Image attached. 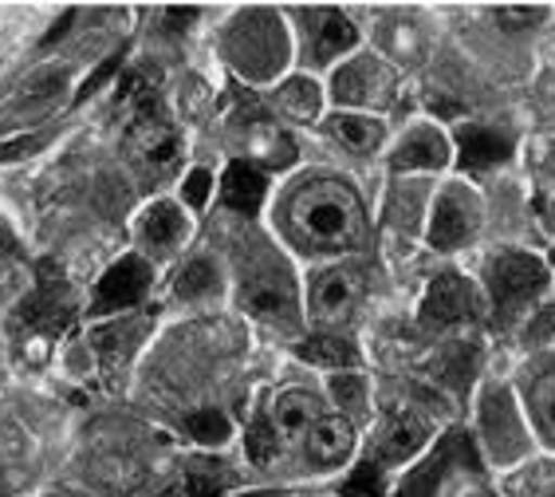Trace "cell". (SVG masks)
<instances>
[{
  "mask_svg": "<svg viewBox=\"0 0 555 497\" xmlns=\"http://www.w3.org/2000/svg\"><path fill=\"white\" fill-rule=\"evenodd\" d=\"M284 226L296 245L315 253H347L363 241L366 209L339 178H308L284 202Z\"/></svg>",
  "mask_w": 555,
  "mask_h": 497,
  "instance_id": "cell-1",
  "label": "cell"
},
{
  "mask_svg": "<svg viewBox=\"0 0 555 497\" xmlns=\"http://www.w3.org/2000/svg\"><path fill=\"white\" fill-rule=\"evenodd\" d=\"M296 52L292 28L284 12L245 9L233 12L221 28V55L245 84H272L288 76V60Z\"/></svg>",
  "mask_w": 555,
  "mask_h": 497,
  "instance_id": "cell-2",
  "label": "cell"
},
{
  "mask_svg": "<svg viewBox=\"0 0 555 497\" xmlns=\"http://www.w3.org/2000/svg\"><path fill=\"white\" fill-rule=\"evenodd\" d=\"M75 91V67L67 60H43L0 103V135H24L52 119Z\"/></svg>",
  "mask_w": 555,
  "mask_h": 497,
  "instance_id": "cell-3",
  "label": "cell"
},
{
  "mask_svg": "<svg viewBox=\"0 0 555 497\" xmlns=\"http://www.w3.org/2000/svg\"><path fill=\"white\" fill-rule=\"evenodd\" d=\"M547 289V265L524 248H501L485 260V296L504 320H516Z\"/></svg>",
  "mask_w": 555,
  "mask_h": 497,
  "instance_id": "cell-4",
  "label": "cell"
},
{
  "mask_svg": "<svg viewBox=\"0 0 555 497\" xmlns=\"http://www.w3.org/2000/svg\"><path fill=\"white\" fill-rule=\"evenodd\" d=\"M398 79L395 67L386 64L383 55L374 52H354L343 64L332 67V84H327V99H335L339 111H363V115H378L395 103Z\"/></svg>",
  "mask_w": 555,
  "mask_h": 497,
  "instance_id": "cell-5",
  "label": "cell"
},
{
  "mask_svg": "<svg viewBox=\"0 0 555 497\" xmlns=\"http://www.w3.org/2000/svg\"><path fill=\"white\" fill-rule=\"evenodd\" d=\"M236 301L245 313L268 324H292L299 313L296 284H292L288 269L280 260L264 257V253H248L241 257V272H236Z\"/></svg>",
  "mask_w": 555,
  "mask_h": 497,
  "instance_id": "cell-6",
  "label": "cell"
},
{
  "mask_svg": "<svg viewBox=\"0 0 555 497\" xmlns=\"http://www.w3.org/2000/svg\"><path fill=\"white\" fill-rule=\"evenodd\" d=\"M485 226L481 194L469 182H446L429 202L426 214V241L438 253H457L469 241H477Z\"/></svg>",
  "mask_w": 555,
  "mask_h": 497,
  "instance_id": "cell-7",
  "label": "cell"
},
{
  "mask_svg": "<svg viewBox=\"0 0 555 497\" xmlns=\"http://www.w3.org/2000/svg\"><path fill=\"white\" fill-rule=\"evenodd\" d=\"M292 43H296L299 60L308 67H335L347 55L359 52V33L354 24L335 9H296L288 12Z\"/></svg>",
  "mask_w": 555,
  "mask_h": 497,
  "instance_id": "cell-8",
  "label": "cell"
},
{
  "mask_svg": "<svg viewBox=\"0 0 555 497\" xmlns=\"http://www.w3.org/2000/svg\"><path fill=\"white\" fill-rule=\"evenodd\" d=\"M477 466H481L477 443L465 431H453L422 462H414V470L402 477V486L395 489V497H438L453 482L457 470H477Z\"/></svg>",
  "mask_w": 555,
  "mask_h": 497,
  "instance_id": "cell-9",
  "label": "cell"
},
{
  "mask_svg": "<svg viewBox=\"0 0 555 497\" xmlns=\"http://www.w3.org/2000/svg\"><path fill=\"white\" fill-rule=\"evenodd\" d=\"M190 209L182 206V202H173V197H154V202H146V206L134 214V226H130V233H134V245H139V257H146L150 265L154 260H170L178 257L185 248V241H190Z\"/></svg>",
  "mask_w": 555,
  "mask_h": 497,
  "instance_id": "cell-10",
  "label": "cell"
},
{
  "mask_svg": "<svg viewBox=\"0 0 555 497\" xmlns=\"http://www.w3.org/2000/svg\"><path fill=\"white\" fill-rule=\"evenodd\" d=\"M477 438L496 462H516L524 455V446H528V422H524L520 407L508 391H485L481 395V431Z\"/></svg>",
  "mask_w": 555,
  "mask_h": 497,
  "instance_id": "cell-11",
  "label": "cell"
},
{
  "mask_svg": "<svg viewBox=\"0 0 555 497\" xmlns=\"http://www.w3.org/2000/svg\"><path fill=\"white\" fill-rule=\"evenodd\" d=\"M363 301V277L351 265H327L311 277L308 289V316L323 328H339L351 320V313Z\"/></svg>",
  "mask_w": 555,
  "mask_h": 497,
  "instance_id": "cell-12",
  "label": "cell"
},
{
  "mask_svg": "<svg viewBox=\"0 0 555 497\" xmlns=\"http://www.w3.org/2000/svg\"><path fill=\"white\" fill-rule=\"evenodd\" d=\"M485 313V296L481 289L461 277V272H438L429 281L426 296H422V324L429 328H453V324H469Z\"/></svg>",
  "mask_w": 555,
  "mask_h": 497,
  "instance_id": "cell-13",
  "label": "cell"
},
{
  "mask_svg": "<svg viewBox=\"0 0 555 497\" xmlns=\"http://www.w3.org/2000/svg\"><path fill=\"white\" fill-rule=\"evenodd\" d=\"M453 139H449L446 130L438 123H414L406 127L402 135L395 139L390 146V170L395 174H438L453 163Z\"/></svg>",
  "mask_w": 555,
  "mask_h": 497,
  "instance_id": "cell-14",
  "label": "cell"
},
{
  "mask_svg": "<svg viewBox=\"0 0 555 497\" xmlns=\"http://www.w3.org/2000/svg\"><path fill=\"white\" fill-rule=\"evenodd\" d=\"M150 284H154V265L139 253H130V257L115 260L107 272H103V281L95 289V301H91V313L95 316H118V313H130V308H139L146 301Z\"/></svg>",
  "mask_w": 555,
  "mask_h": 497,
  "instance_id": "cell-15",
  "label": "cell"
},
{
  "mask_svg": "<svg viewBox=\"0 0 555 497\" xmlns=\"http://www.w3.org/2000/svg\"><path fill=\"white\" fill-rule=\"evenodd\" d=\"M354 438H359V434H354L351 419H343V415H320L299 443H304V458H308L315 470H335V466L351 462Z\"/></svg>",
  "mask_w": 555,
  "mask_h": 497,
  "instance_id": "cell-16",
  "label": "cell"
},
{
  "mask_svg": "<svg viewBox=\"0 0 555 497\" xmlns=\"http://www.w3.org/2000/svg\"><path fill=\"white\" fill-rule=\"evenodd\" d=\"M320 415H327L323 411V403L311 395V391H304V387H288V391H280L276 399L268 403V411H264V419H268V426H272V434L280 438V446L284 443H292V438H304L308 434V426Z\"/></svg>",
  "mask_w": 555,
  "mask_h": 497,
  "instance_id": "cell-17",
  "label": "cell"
},
{
  "mask_svg": "<svg viewBox=\"0 0 555 497\" xmlns=\"http://www.w3.org/2000/svg\"><path fill=\"white\" fill-rule=\"evenodd\" d=\"M429 438V422L417 411H398L386 419L383 434H378V458L374 466H402L414 455H422V446Z\"/></svg>",
  "mask_w": 555,
  "mask_h": 497,
  "instance_id": "cell-18",
  "label": "cell"
},
{
  "mask_svg": "<svg viewBox=\"0 0 555 497\" xmlns=\"http://www.w3.org/2000/svg\"><path fill=\"white\" fill-rule=\"evenodd\" d=\"M130 142H134V151L146 166L154 170H170L178 163V135L166 119H162L154 107H142L130 123Z\"/></svg>",
  "mask_w": 555,
  "mask_h": 497,
  "instance_id": "cell-19",
  "label": "cell"
},
{
  "mask_svg": "<svg viewBox=\"0 0 555 497\" xmlns=\"http://www.w3.org/2000/svg\"><path fill=\"white\" fill-rule=\"evenodd\" d=\"M323 130L335 146L351 154H374L383 151L386 142V123L378 115H363V111H335L323 119Z\"/></svg>",
  "mask_w": 555,
  "mask_h": 497,
  "instance_id": "cell-20",
  "label": "cell"
},
{
  "mask_svg": "<svg viewBox=\"0 0 555 497\" xmlns=\"http://www.w3.org/2000/svg\"><path fill=\"white\" fill-rule=\"evenodd\" d=\"M217 194H221L224 209L253 217V214H260V206L268 202V174L260 170L257 163H233L221 174Z\"/></svg>",
  "mask_w": 555,
  "mask_h": 497,
  "instance_id": "cell-21",
  "label": "cell"
},
{
  "mask_svg": "<svg viewBox=\"0 0 555 497\" xmlns=\"http://www.w3.org/2000/svg\"><path fill=\"white\" fill-rule=\"evenodd\" d=\"M272 103L280 107V115H288L296 123H315L323 115V103H327V91L320 87V79L304 76H284L272 87Z\"/></svg>",
  "mask_w": 555,
  "mask_h": 497,
  "instance_id": "cell-22",
  "label": "cell"
},
{
  "mask_svg": "<svg viewBox=\"0 0 555 497\" xmlns=\"http://www.w3.org/2000/svg\"><path fill=\"white\" fill-rule=\"evenodd\" d=\"M224 289V277L217 269V260L209 257H190L173 277V296L182 304H209L217 301Z\"/></svg>",
  "mask_w": 555,
  "mask_h": 497,
  "instance_id": "cell-23",
  "label": "cell"
},
{
  "mask_svg": "<svg viewBox=\"0 0 555 497\" xmlns=\"http://www.w3.org/2000/svg\"><path fill=\"white\" fill-rule=\"evenodd\" d=\"M453 151L461 154V163L469 166V170H485V166H496L508 158V142L485 127H465L457 135V146H453Z\"/></svg>",
  "mask_w": 555,
  "mask_h": 497,
  "instance_id": "cell-24",
  "label": "cell"
},
{
  "mask_svg": "<svg viewBox=\"0 0 555 497\" xmlns=\"http://www.w3.org/2000/svg\"><path fill=\"white\" fill-rule=\"evenodd\" d=\"M299 356L315 364V368H332V371H354L359 368V352H354L351 340H343L335 332L311 335L308 344L299 347Z\"/></svg>",
  "mask_w": 555,
  "mask_h": 497,
  "instance_id": "cell-25",
  "label": "cell"
},
{
  "mask_svg": "<svg viewBox=\"0 0 555 497\" xmlns=\"http://www.w3.org/2000/svg\"><path fill=\"white\" fill-rule=\"evenodd\" d=\"M327 391H332V399L343 419H351V422L363 419L366 407H371V391H366V379L359 375V371H332Z\"/></svg>",
  "mask_w": 555,
  "mask_h": 497,
  "instance_id": "cell-26",
  "label": "cell"
},
{
  "mask_svg": "<svg viewBox=\"0 0 555 497\" xmlns=\"http://www.w3.org/2000/svg\"><path fill=\"white\" fill-rule=\"evenodd\" d=\"M190 434L205 446H221V443H229L233 426H229V419H224L221 411H197L190 419Z\"/></svg>",
  "mask_w": 555,
  "mask_h": 497,
  "instance_id": "cell-27",
  "label": "cell"
},
{
  "mask_svg": "<svg viewBox=\"0 0 555 497\" xmlns=\"http://www.w3.org/2000/svg\"><path fill=\"white\" fill-rule=\"evenodd\" d=\"M214 190H217L214 174L197 166V170H190V174L182 178V206L190 209V214H197V209L209 206V197H214Z\"/></svg>",
  "mask_w": 555,
  "mask_h": 497,
  "instance_id": "cell-28",
  "label": "cell"
},
{
  "mask_svg": "<svg viewBox=\"0 0 555 497\" xmlns=\"http://www.w3.org/2000/svg\"><path fill=\"white\" fill-rule=\"evenodd\" d=\"M343 497H383V466L363 462L347 477V486H343Z\"/></svg>",
  "mask_w": 555,
  "mask_h": 497,
  "instance_id": "cell-29",
  "label": "cell"
},
{
  "mask_svg": "<svg viewBox=\"0 0 555 497\" xmlns=\"http://www.w3.org/2000/svg\"><path fill=\"white\" fill-rule=\"evenodd\" d=\"M535 415H540V426L547 431V438H555V371H547L535 383Z\"/></svg>",
  "mask_w": 555,
  "mask_h": 497,
  "instance_id": "cell-30",
  "label": "cell"
},
{
  "mask_svg": "<svg viewBox=\"0 0 555 497\" xmlns=\"http://www.w3.org/2000/svg\"><path fill=\"white\" fill-rule=\"evenodd\" d=\"M544 12L540 9H501L496 12V21H513V24H532V21H540Z\"/></svg>",
  "mask_w": 555,
  "mask_h": 497,
  "instance_id": "cell-31",
  "label": "cell"
},
{
  "mask_svg": "<svg viewBox=\"0 0 555 497\" xmlns=\"http://www.w3.org/2000/svg\"><path fill=\"white\" fill-rule=\"evenodd\" d=\"M540 497H555V486H552V489H544V494H540Z\"/></svg>",
  "mask_w": 555,
  "mask_h": 497,
  "instance_id": "cell-32",
  "label": "cell"
},
{
  "mask_svg": "<svg viewBox=\"0 0 555 497\" xmlns=\"http://www.w3.org/2000/svg\"><path fill=\"white\" fill-rule=\"evenodd\" d=\"M469 497H489V494H469Z\"/></svg>",
  "mask_w": 555,
  "mask_h": 497,
  "instance_id": "cell-33",
  "label": "cell"
}]
</instances>
